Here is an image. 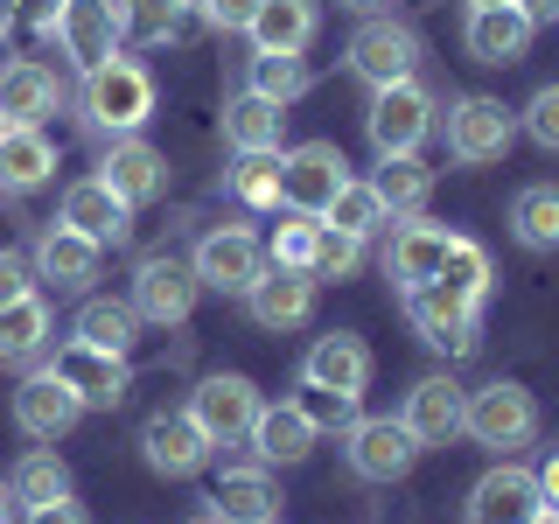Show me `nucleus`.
Listing matches in <instances>:
<instances>
[{
  "instance_id": "nucleus-36",
  "label": "nucleus",
  "mask_w": 559,
  "mask_h": 524,
  "mask_svg": "<svg viewBox=\"0 0 559 524\" xmlns=\"http://www.w3.org/2000/svg\"><path fill=\"white\" fill-rule=\"evenodd\" d=\"M49 349V301L43 294H22V301L0 308V364H28Z\"/></svg>"
},
{
  "instance_id": "nucleus-15",
  "label": "nucleus",
  "mask_w": 559,
  "mask_h": 524,
  "mask_svg": "<svg viewBox=\"0 0 559 524\" xmlns=\"http://www.w3.org/2000/svg\"><path fill=\"white\" fill-rule=\"evenodd\" d=\"M78 419H84V398L70 392V384H63L57 371H49V364H43V371H28L22 384H14V427H22L35 448H57L63 433L78 427Z\"/></svg>"
},
{
  "instance_id": "nucleus-18",
  "label": "nucleus",
  "mask_w": 559,
  "mask_h": 524,
  "mask_svg": "<svg viewBox=\"0 0 559 524\" xmlns=\"http://www.w3.org/2000/svg\"><path fill=\"white\" fill-rule=\"evenodd\" d=\"M49 371H57L70 392L84 398V413L92 406H119L127 398V384H133V371H127V357L119 349H98V343H57V357H49Z\"/></svg>"
},
{
  "instance_id": "nucleus-21",
  "label": "nucleus",
  "mask_w": 559,
  "mask_h": 524,
  "mask_svg": "<svg viewBox=\"0 0 559 524\" xmlns=\"http://www.w3.org/2000/svg\"><path fill=\"white\" fill-rule=\"evenodd\" d=\"M252 454L266 468H294V462H308L314 441H322V427H314V413H308V398H273V406H259L252 419Z\"/></svg>"
},
{
  "instance_id": "nucleus-5",
  "label": "nucleus",
  "mask_w": 559,
  "mask_h": 524,
  "mask_svg": "<svg viewBox=\"0 0 559 524\" xmlns=\"http://www.w3.org/2000/svg\"><path fill=\"white\" fill-rule=\"evenodd\" d=\"M349 70H357L371 92H384V84H406V78H419V28L413 22H392V14H364V28L349 35Z\"/></svg>"
},
{
  "instance_id": "nucleus-50",
  "label": "nucleus",
  "mask_w": 559,
  "mask_h": 524,
  "mask_svg": "<svg viewBox=\"0 0 559 524\" xmlns=\"http://www.w3.org/2000/svg\"><path fill=\"white\" fill-rule=\"evenodd\" d=\"M336 8H349V14H384V0H336Z\"/></svg>"
},
{
  "instance_id": "nucleus-2",
  "label": "nucleus",
  "mask_w": 559,
  "mask_h": 524,
  "mask_svg": "<svg viewBox=\"0 0 559 524\" xmlns=\"http://www.w3.org/2000/svg\"><path fill=\"white\" fill-rule=\"evenodd\" d=\"M462 433H468L476 448H489V454H518V448L538 441V398L524 392L518 378H489V384H476V392H468Z\"/></svg>"
},
{
  "instance_id": "nucleus-47",
  "label": "nucleus",
  "mask_w": 559,
  "mask_h": 524,
  "mask_svg": "<svg viewBox=\"0 0 559 524\" xmlns=\"http://www.w3.org/2000/svg\"><path fill=\"white\" fill-rule=\"evenodd\" d=\"M538 497H546V511H559V454L538 462Z\"/></svg>"
},
{
  "instance_id": "nucleus-31",
  "label": "nucleus",
  "mask_w": 559,
  "mask_h": 524,
  "mask_svg": "<svg viewBox=\"0 0 559 524\" xmlns=\"http://www.w3.org/2000/svg\"><path fill=\"white\" fill-rule=\"evenodd\" d=\"M119 14V43H140V49H162L182 35V22L197 14V0H112Z\"/></svg>"
},
{
  "instance_id": "nucleus-7",
  "label": "nucleus",
  "mask_w": 559,
  "mask_h": 524,
  "mask_svg": "<svg viewBox=\"0 0 559 524\" xmlns=\"http://www.w3.org/2000/svg\"><path fill=\"white\" fill-rule=\"evenodd\" d=\"M259 384L245 378V371H210V378H197V392H189V419L210 433V448H238L245 433H252V419H259Z\"/></svg>"
},
{
  "instance_id": "nucleus-45",
  "label": "nucleus",
  "mask_w": 559,
  "mask_h": 524,
  "mask_svg": "<svg viewBox=\"0 0 559 524\" xmlns=\"http://www.w3.org/2000/svg\"><path fill=\"white\" fill-rule=\"evenodd\" d=\"M252 8H259V0H197V14H203V22L217 28V35H245Z\"/></svg>"
},
{
  "instance_id": "nucleus-33",
  "label": "nucleus",
  "mask_w": 559,
  "mask_h": 524,
  "mask_svg": "<svg viewBox=\"0 0 559 524\" xmlns=\"http://www.w3.org/2000/svg\"><path fill=\"white\" fill-rule=\"evenodd\" d=\"M308 84H314V70L301 63V49H252V63H245V92H259L273 105L308 98Z\"/></svg>"
},
{
  "instance_id": "nucleus-49",
  "label": "nucleus",
  "mask_w": 559,
  "mask_h": 524,
  "mask_svg": "<svg viewBox=\"0 0 559 524\" xmlns=\"http://www.w3.org/2000/svg\"><path fill=\"white\" fill-rule=\"evenodd\" d=\"M14 22H22V0H0V43L14 35Z\"/></svg>"
},
{
  "instance_id": "nucleus-46",
  "label": "nucleus",
  "mask_w": 559,
  "mask_h": 524,
  "mask_svg": "<svg viewBox=\"0 0 559 524\" xmlns=\"http://www.w3.org/2000/svg\"><path fill=\"white\" fill-rule=\"evenodd\" d=\"M22 524H92V517H84V503H78V497H57V503H35Z\"/></svg>"
},
{
  "instance_id": "nucleus-28",
  "label": "nucleus",
  "mask_w": 559,
  "mask_h": 524,
  "mask_svg": "<svg viewBox=\"0 0 559 524\" xmlns=\"http://www.w3.org/2000/svg\"><path fill=\"white\" fill-rule=\"evenodd\" d=\"M57 182V140L43 127H8L0 133V196H35Z\"/></svg>"
},
{
  "instance_id": "nucleus-24",
  "label": "nucleus",
  "mask_w": 559,
  "mask_h": 524,
  "mask_svg": "<svg viewBox=\"0 0 559 524\" xmlns=\"http://www.w3.org/2000/svg\"><path fill=\"white\" fill-rule=\"evenodd\" d=\"M57 224L84 231L92 245H127V238H133V203H119L112 189L98 182V175H84V182H70V189H63Z\"/></svg>"
},
{
  "instance_id": "nucleus-53",
  "label": "nucleus",
  "mask_w": 559,
  "mask_h": 524,
  "mask_svg": "<svg viewBox=\"0 0 559 524\" xmlns=\"http://www.w3.org/2000/svg\"><path fill=\"white\" fill-rule=\"evenodd\" d=\"M532 524H559V511H538V517H532Z\"/></svg>"
},
{
  "instance_id": "nucleus-51",
  "label": "nucleus",
  "mask_w": 559,
  "mask_h": 524,
  "mask_svg": "<svg viewBox=\"0 0 559 524\" xmlns=\"http://www.w3.org/2000/svg\"><path fill=\"white\" fill-rule=\"evenodd\" d=\"M0 524H14V489L0 483Z\"/></svg>"
},
{
  "instance_id": "nucleus-20",
  "label": "nucleus",
  "mask_w": 559,
  "mask_h": 524,
  "mask_svg": "<svg viewBox=\"0 0 559 524\" xmlns=\"http://www.w3.org/2000/svg\"><path fill=\"white\" fill-rule=\"evenodd\" d=\"M98 182L112 189L119 203L147 210V203H154V196H162V189H168V154L154 147V140H140V133H127V140H105Z\"/></svg>"
},
{
  "instance_id": "nucleus-4",
  "label": "nucleus",
  "mask_w": 559,
  "mask_h": 524,
  "mask_svg": "<svg viewBox=\"0 0 559 524\" xmlns=\"http://www.w3.org/2000/svg\"><path fill=\"white\" fill-rule=\"evenodd\" d=\"M419 454H427V448L406 433V419H399V413H378V419L357 413L343 427V462H349V476H357V483H399V476H413Z\"/></svg>"
},
{
  "instance_id": "nucleus-42",
  "label": "nucleus",
  "mask_w": 559,
  "mask_h": 524,
  "mask_svg": "<svg viewBox=\"0 0 559 524\" xmlns=\"http://www.w3.org/2000/svg\"><path fill=\"white\" fill-rule=\"evenodd\" d=\"M314 231H322V217H308V210H287V217H280V231H273V245H266V266H301V273H308Z\"/></svg>"
},
{
  "instance_id": "nucleus-35",
  "label": "nucleus",
  "mask_w": 559,
  "mask_h": 524,
  "mask_svg": "<svg viewBox=\"0 0 559 524\" xmlns=\"http://www.w3.org/2000/svg\"><path fill=\"white\" fill-rule=\"evenodd\" d=\"M70 336L78 343H98V349H127L140 343V314H133V301H112V294H92V301L78 308V322H70Z\"/></svg>"
},
{
  "instance_id": "nucleus-55",
  "label": "nucleus",
  "mask_w": 559,
  "mask_h": 524,
  "mask_svg": "<svg viewBox=\"0 0 559 524\" xmlns=\"http://www.w3.org/2000/svg\"><path fill=\"white\" fill-rule=\"evenodd\" d=\"M266 524H287V517H266Z\"/></svg>"
},
{
  "instance_id": "nucleus-26",
  "label": "nucleus",
  "mask_w": 559,
  "mask_h": 524,
  "mask_svg": "<svg viewBox=\"0 0 559 524\" xmlns=\"http://www.w3.org/2000/svg\"><path fill=\"white\" fill-rule=\"evenodd\" d=\"M441 245H448V224H433L427 210L406 224H392V245H384V279H392L399 294L406 287H427L433 273H441Z\"/></svg>"
},
{
  "instance_id": "nucleus-40",
  "label": "nucleus",
  "mask_w": 559,
  "mask_h": 524,
  "mask_svg": "<svg viewBox=\"0 0 559 524\" xmlns=\"http://www.w3.org/2000/svg\"><path fill=\"white\" fill-rule=\"evenodd\" d=\"M231 196H238L245 210H280V154H238Z\"/></svg>"
},
{
  "instance_id": "nucleus-13",
  "label": "nucleus",
  "mask_w": 559,
  "mask_h": 524,
  "mask_svg": "<svg viewBox=\"0 0 559 524\" xmlns=\"http://www.w3.org/2000/svg\"><path fill=\"white\" fill-rule=\"evenodd\" d=\"M538 511H546V497H538V468L511 462V454H503L497 468H483V476L468 483V503H462L468 524H532Z\"/></svg>"
},
{
  "instance_id": "nucleus-43",
  "label": "nucleus",
  "mask_w": 559,
  "mask_h": 524,
  "mask_svg": "<svg viewBox=\"0 0 559 524\" xmlns=\"http://www.w3.org/2000/svg\"><path fill=\"white\" fill-rule=\"evenodd\" d=\"M518 133H532L546 154H559V84H538V92L524 98V112H518Z\"/></svg>"
},
{
  "instance_id": "nucleus-23",
  "label": "nucleus",
  "mask_w": 559,
  "mask_h": 524,
  "mask_svg": "<svg viewBox=\"0 0 559 524\" xmlns=\"http://www.w3.org/2000/svg\"><path fill=\"white\" fill-rule=\"evenodd\" d=\"M462 406H468V392L448 371H433V378H419L413 392H406L399 419H406V433H413L419 448H448L454 433H462Z\"/></svg>"
},
{
  "instance_id": "nucleus-22",
  "label": "nucleus",
  "mask_w": 559,
  "mask_h": 524,
  "mask_svg": "<svg viewBox=\"0 0 559 524\" xmlns=\"http://www.w3.org/2000/svg\"><path fill=\"white\" fill-rule=\"evenodd\" d=\"M532 14L518 8V0H497V8H468V28H462V43H468V57L489 63V70H511L524 63V49H532Z\"/></svg>"
},
{
  "instance_id": "nucleus-8",
  "label": "nucleus",
  "mask_w": 559,
  "mask_h": 524,
  "mask_svg": "<svg viewBox=\"0 0 559 524\" xmlns=\"http://www.w3.org/2000/svg\"><path fill=\"white\" fill-rule=\"evenodd\" d=\"M364 133H371L378 162H384V154H419V147H427V133H433V98H427V84L406 78V84H384V92H371Z\"/></svg>"
},
{
  "instance_id": "nucleus-30",
  "label": "nucleus",
  "mask_w": 559,
  "mask_h": 524,
  "mask_svg": "<svg viewBox=\"0 0 559 524\" xmlns=\"http://www.w3.org/2000/svg\"><path fill=\"white\" fill-rule=\"evenodd\" d=\"M314 28H322V0H259L245 22L252 49H308Z\"/></svg>"
},
{
  "instance_id": "nucleus-17",
  "label": "nucleus",
  "mask_w": 559,
  "mask_h": 524,
  "mask_svg": "<svg viewBox=\"0 0 559 524\" xmlns=\"http://www.w3.org/2000/svg\"><path fill=\"white\" fill-rule=\"evenodd\" d=\"M210 454H217V448H210V433L189 413H154L147 427H140V462H147L154 476H168V483L203 476Z\"/></svg>"
},
{
  "instance_id": "nucleus-14",
  "label": "nucleus",
  "mask_w": 559,
  "mask_h": 524,
  "mask_svg": "<svg viewBox=\"0 0 559 524\" xmlns=\"http://www.w3.org/2000/svg\"><path fill=\"white\" fill-rule=\"evenodd\" d=\"M371 343L357 336V329H329V336H314L308 343V357H301V384L308 392H343V398H364L371 392Z\"/></svg>"
},
{
  "instance_id": "nucleus-10",
  "label": "nucleus",
  "mask_w": 559,
  "mask_h": 524,
  "mask_svg": "<svg viewBox=\"0 0 559 524\" xmlns=\"http://www.w3.org/2000/svg\"><path fill=\"white\" fill-rule=\"evenodd\" d=\"M43 35H57V49L78 70H92L105 57H119V14H112V0H49L43 8Z\"/></svg>"
},
{
  "instance_id": "nucleus-16",
  "label": "nucleus",
  "mask_w": 559,
  "mask_h": 524,
  "mask_svg": "<svg viewBox=\"0 0 559 524\" xmlns=\"http://www.w3.org/2000/svg\"><path fill=\"white\" fill-rule=\"evenodd\" d=\"M314 294H322V279L301 273V266H266L245 287V308H252L259 329H273V336H294V329L314 322Z\"/></svg>"
},
{
  "instance_id": "nucleus-29",
  "label": "nucleus",
  "mask_w": 559,
  "mask_h": 524,
  "mask_svg": "<svg viewBox=\"0 0 559 524\" xmlns=\"http://www.w3.org/2000/svg\"><path fill=\"white\" fill-rule=\"evenodd\" d=\"M224 140H231V154H280V140H287V105H273L259 92H238L224 105Z\"/></svg>"
},
{
  "instance_id": "nucleus-41",
  "label": "nucleus",
  "mask_w": 559,
  "mask_h": 524,
  "mask_svg": "<svg viewBox=\"0 0 559 524\" xmlns=\"http://www.w3.org/2000/svg\"><path fill=\"white\" fill-rule=\"evenodd\" d=\"M364 245H371V238H349V231H336V224H322V231H314L308 273H314V279H349V273L364 266Z\"/></svg>"
},
{
  "instance_id": "nucleus-34",
  "label": "nucleus",
  "mask_w": 559,
  "mask_h": 524,
  "mask_svg": "<svg viewBox=\"0 0 559 524\" xmlns=\"http://www.w3.org/2000/svg\"><path fill=\"white\" fill-rule=\"evenodd\" d=\"M371 189L384 196V210H392V217H419V210H427V196H433V168L419 162V154H384L378 175H371Z\"/></svg>"
},
{
  "instance_id": "nucleus-12",
  "label": "nucleus",
  "mask_w": 559,
  "mask_h": 524,
  "mask_svg": "<svg viewBox=\"0 0 559 524\" xmlns=\"http://www.w3.org/2000/svg\"><path fill=\"white\" fill-rule=\"evenodd\" d=\"M476 301H462L454 287H441V279H427V287H406V322L413 336L427 349H448V357H468L483 336H476Z\"/></svg>"
},
{
  "instance_id": "nucleus-54",
  "label": "nucleus",
  "mask_w": 559,
  "mask_h": 524,
  "mask_svg": "<svg viewBox=\"0 0 559 524\" xmlns=\"http://www.w3.org/2000/svg\"><path fill=\"white\" fill-rule=\"evenodd\" d=\"M462 8H497V0H462Z\"/></svg>"
},
{
  "instance_id": "nucleus-9",
  "label": "nucleus",
  "mask_w": 559,
  "mask_h": 524,
  "mask_svg": "<svg viewBox=\"0 0 559 524\" xmlns=\"http://www.w3.org/2000/svg\"><path fill=\"white\" fill-rule=\"evenodd\" d=\"M349 182V162L336 140H301V147H280V210H308L322 217L329 196Z\"/></svg>"
},
{
  "instance_id": "nucleus-11",
  "label": "nucleus",
  "mask_w": 559,
  "mask_h": 524,
  "mask_svg": "<svg viewBox=\"0 0 559 524\" xmlns=\"http://www.w3.org/2000/svg\"><path fill=\"white\" fill-rule=\"evenodd\" d=\"M189 266H197V279L210 294H238L245 301V287L266 273V245H259V231H245V224H210L197 238V252H189Z\"/></svg>"
},
{
  "instance_id": "nucleus-37",
  "label": "nucleus",
  "mask_w": 559,
  "mask_h": 524,
  "mask_svg": "<svg viewBox=\"0 0 559 524\" xmlns=\"http://www.w3.org/2000/svg\"><path fill=\"white\" fill-rule=\"evenodd\" d=\"M8 489H14V503H22V511H35V503H57V497H70V462H63L57 448H28L22 462H14Z\"/></svg>"
},
{
  "instance_id": "nucleus-48",
  "label": "nucleus",
  "mask_w": 559,
  "mask_h": 524,
  "mask_svg": "<svg viewBox=\"0 0 559 524\" xmlns=\"http://www.w3.org/2000/svg\"><path fill=\"white\" fill-rule=\"evenodd\" d=\"M524 14H532V28H559V0H518Z\"/></svg>"
},
{
  "instance_id": "nucleus-6",
  "label": "nucleus",
  "mask_w": 559,
  "mask_h": 524,
  "mask_svg": "<svg viewBox=\"0 0 559 524\" xmlns=\"http://www.w3.org/2000/svg\"><path fill=\"white\" fill-rule=\"evenodd\" d=\"M197 294H203V279L197 266H189L182 252H147L140 259V273H133V314L140 322H154V329H182L189 314H197Z\"/></svg>"
},
{
  "instance_id": "nucleus-3",
  "label": "nucleus",
  "mask_w": 559,
  "mask_h": 524,
  "mask_svg": "<svg viewBox=\"0 0 559 524\" xmlns=\"http://www.w3.org/2000/svg\"><path fill=\"white\" fill-rule=\"evenodd\" d=\"M511 140H518V112H511L503 98L468 92V98L448 105V162H454V168H489V162H503V154H511Z\"/></svg>"
},
{
  "instance_id": "nucleus-44",
  "label": "nucleus",
  "mask_w": 559,
  "mask_h": 524,
  "mask_svg": "<svg viewBox=\"0 0 559 524\" xmlns=\"http://www.w3.org/2000/svg\"><path fill=\"white\" fill-rule=\"evenodd\" d=\"M22 294H35V266H28V252L0 245V308H8V301H22Z\"/></svg>"
},
{
  "instance_id": "nucleus-27",
  "label": "nucleus",
  "mask_w": 559,
  "mask_h": 524,
  "mask_svg": "<svg viewBox=\"0 0 559 524\" xmlns=\"http://www.w3.org/2000/svg\"><path fill=\"white\" fill-rule=\"evenodd\" d=\"M203 511H217L224 524H266V517H280V483H273V468H266V462L224 468L217 489L203 497Z\"/></svg>"
},
{
  "instance_id": "nucleus-32",
  "label": "nucleus",
  "mask_w": 559,
  "mask_h": 524,
  "mask_svg": "<svg viewBox=\"0 0 559 524\" xmlns=\"http://www.w3.org/2000/svg\"><path fill=\"white\" fill-rule=\"evenodd\" d=\"M511 238L524 252H559V182H524L511 196Z\"/></svg>"
},
{
  "instance_id": "nucleus-25",
  "label": "nucleus",
  "mask_w": 559,
  "mask_h": 524,
  "mask_svg": "<svg viewBox=\"0 0 559 524\" xmlns=\"http://www.w3.org/2000/svg\"><path fill=\"white\" fill-rule=\"evenodd\" d=\"M49 112H63V84H57V70L35 63V57L0 63V119H8V127H43Z\"/></svg>"
},
{
  "instance_id": "nucleus-52",
  "label": "nucleus",
  "mask_w": 559,
  "mask_h": 524,
  "mask_svg": "<svg viewBox=\"0 0 559 524\" xmlns=\"http://www.w3.org/2000/svg\"><path fill=\"white\" fill-rule=\"evenodd\" d=\"M182 524H224V517H217V511H189Z\"/></svg>"
},
{
  "instance_id": "nucleus-19",
  "label": "nucleus",
  "mask_w": 559,
  "mask_h": 524,
  "mask_svg": "<svg viewBox=\"0 0 559 524\" xmlns=\"http://www.w3.org/2000/svg\"><path fill=\"white\" fill-rule=\"evenodd\" d=\"M28 266H35V279H43V287L84 294V287L98 279V266H105V245H92L84 231H70V224H43V231H35Z\"/></svg>"
},
{
  "instance_id": "nucleus-1",
  "label": "nucleus",
  "mask_w": 559,
  "mask_h": 524,
  "mask_svg": "<svg viewBox=\"0 0 559 524\" xmlns=\"http://www.w3.org/2000/svg\"><path fill=\"white\" fill-rule=\"evenodd\" d=\"M78 119H84V133H98V140H127L140 133L154 119V70L140 63V57H105L84 70V92H78Z\"/></svg>"
},
{
  "instance_id": "nucleus-56",
  "label": "nucleus",
  "mask_w": 559,
  "mask_h": 524,
  "mask_svg": "<svg viewBox=\"0 0 559 524\" xmlns=\"http://www.w3.org/2000/svg\"><path fill=\"white\" fill-rule=\"evenodd\" d=\"M0 133H8V119H0Z\"/></svg>"
},
{
  "instance_id": "nucleus-39",
  "label": "nucleus",
  "mask_w": 559,
  "mask_h": 524,
  "mask_svg": "<svg viewBox=\"0 0 559 524\" xmlns=\"http://www.w3.org/2000/svg\"><path fill=\"white\" fill-rule=\"evenodd\" d=\"M322 224H336V231H349V238H371V231H384V224H392V210H384V196H378L371 182H357V175H349L336 196H329Z\"/></svg>"
},
{
  "instance_id": "nucleus-38",
  "label": "nucleus",
  "mask_w": 559,
  "mask_h": 524,
  "mask_svg": "<svg viewBox=\"0 0 559 524\" xmlns=\"http://www.w3.org/2000/svg\"><path fill=\"white\" fill-rule=\"evenodd\" d=\"M433 279H441V287H454L462 301L483 308V301H489V279H497V273H489V252H483L476 238L448 231V245H441V273H433Z\"/></svg>"
}]
</instances>
